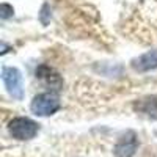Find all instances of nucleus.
I'll return each mask as SVG.
<instances>
[{
  "mask_svg": "<svg viewBox=\"0 0 157 157\" xmlns=\"http://www.w3.org/2000/svg\"><path fill=\"white\" fill-rule=\"evenodd\" d=\"M8 130L13 138L16 140H32L36 137V134L39 132V124L30 118H25V116H17V118H13L8 124Z\"/></svg>",
  "mask_w": 157,
  "mask_h": 157,
  "instance_id": "obj_1",
  "label": "nucleus"
},
{
  "mask_svg": "<svg viewBox=\"0 0 157 157\" xmlns=\"http://www.w3.org/2000/svg\"><path fill=\"white\" fill-rule=\"evenodd\" d=\"M60 107H61V104H60L58 96L55 93H49V91L36 94L30 104L32 112L38 116H50L55 112H58Z\"/></svg>",
  "mask_w": 157,
  "mask_h": 157,
  "instance_id": "obj_2",
  "label": "nucleus"
},
{
  "mask_svg": "<svg viewBox=\"0 0 157 157\" xmlns=\"http://www.w3.org/2000/svg\"><path fill=\"white\" fill-rule=\"evenodd\" d=\"M2 78L8 90L11 98L21 101L24 98V83H22V74L17 68L3 66L2 68Z\"/></svg>",
  "mask_w": 157,
  "mask_h": 157,
  "instance_id": "obj_3",
  "label": "nucleus"
},
{
  "mask_svg": "<svg viewBox=\"0 0 157 157\" xmlns=\"http://www.w3.org/2000/svg\"><path fill=\"white\" fill-rule=\"evenodd\" d=\"M138 148V140L134 130H127L118 138L115 145V157H132Z\"/></svg>",
  "mask_w": 157,
  "mask_h": 157,
  "instance_id": "obj_4",
  "label": "nucleus"
},
{
  "mask_svg": "<svg viewBox=\"0 0 157 157\" xmlns=\"http://www.w3.org/2000/svg\"><path fill=\"white\" fill-rule=\"evenodd\" d=\"M134 110L145 115L149 120H157V96H145L134 102Z\"/></svg>",
  "mask_w": 157,
  "mask_h": 157,
  "instance_id": "obj_5",
  "label": "nucleus"
},
{
  "mask_svg": "<svg viewBox=\"0 0 157 157\" xmlns=\"http://www.w3.org/2000/svg\"><path fill=\"white\" fill-rule=\"evenodd\" d=\"M132 68L138 72H145V71H151L157 68V49L155 50H149L146 54L140 55L138 58L132 60Z\"/></svg>",
  "mask_w": 157,
  "mask_h": 157,
  "instance_id": "obj_6",
  "label": "nucleus"
},
{
  "mask_svg": "<svg viewBox=\"0 0 157 157\" xmlns=\"http://www.w3.org/2000/svg\"><path fill=\"white\" fill-rule=\"evenodd\" d=\"M36 77L44 80L46 83H49L50 86H60L61 85V77L58 75V72H55L47 64H41V66L36 68Z\"/></svg>",
  "mask_w": 157,
  "mask_h": 157,
  "instance_id": "obj_7",
  "label": "nucleus"
},
{
  "mask_svg": "<svg viewBox=\"0 0 157 157\" xmlns=\"http://www.w3.org/2000/svg\"><path fill=\"white\" fill-rule=\"evenodd\" d=\"M0 11H2V19H8L10 16H13V13H14V10H13V6H10L8 3H2V6H0Z\"/></svg>",
  "mask_w": 157,
  "mask_h": 157,
  "instance_id": "obj_8",
  "label": "nucleus"
}]
</instances>
